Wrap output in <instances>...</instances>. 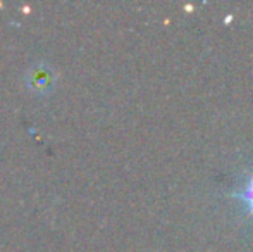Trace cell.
Segmentation results:
<instances>
[{
	"label": "cell",
	"mask_w": 253,
	"mask_h": 252,
	"mask_svg": "<svg viewBox=\"0 0 253 252\" xmlns=\"http://www.w3.org/2000/svg\"><path fill=\"white\" fill-rule=\"evenodd\" d=\"M24 83L30 92L37 95H47L53 90L57 83V71L53 69L50 64L38 61L33 62L26 69L24 74Z\"/></svg>",
	"instance_id": "6da1fadb"
},
{
	"label": "cell",
	"mask_w": 253,
	"mask_h": 252,
	"mask_svg": "<svg viewBox=\"0 0 253 252\" xmlns=\"http://www.w3.org/2000/svg\"><path fill=\"white\" fill-rule=\"evenodd\" d=\"M240 199L247 202L248 211H250V214H253V178H250V182L247 183L245 190L240 194Z\"/></svg>",
	"instance_id": "7a4b0ae2"
}]
</instances>
